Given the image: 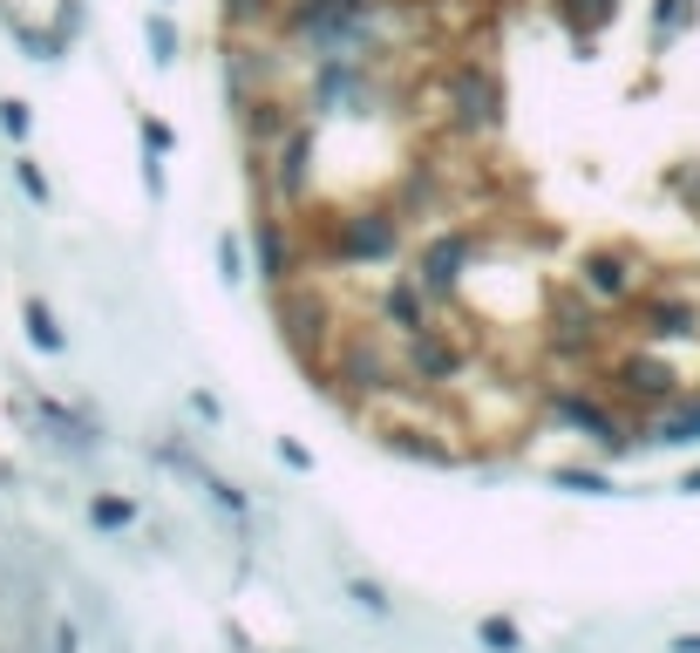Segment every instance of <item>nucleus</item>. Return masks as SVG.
Here are the masks:
<instances>
[{
  "label": "nucleus",
  "instance_id": "nucleus-20",
  "mask_svg": "<svg viewBox=\"0 0 700 653\" xmlns=\"http://www.w3.org/2000/svg\"><path fill=\"white\" fill-rule=\"evenodd\" d=\"M89 524H102V532H123V524H137V504H129V497H89Z\"/></svg>",
  "mask_w": 700,
  "mask_h": 653
},
{
  "label": "nucleus",
  "instance_id": "nucleus-8",
  "mask_svg": "<svg viewBox=\"0 0 700 653\" xmlns=\"http://www.w3.org/2000/svg\"><path fill=\"white\" fill-rule=\"evenodd\" d=\"M476 253H483V239L470 232V225H435V232L408 253V280L422 286L429 307H443V299L462 293V272H470Z\"/></svg>",
  "mask_w": 700,
  "mask_h": 653
},
{
  "label": "nucleus",
  "instance_id": "nucleus-30",
  "mask_svg": "<svg viewBox=\"0 0 700 653\" xmlns=\"http://www.w3.org/2000/svg\"><path fill=\"white\" fill-rule=\"evenodd\" d=\"M673 653H700V633H680V640H673Z\"/></svg>",
  "mask_w": 700,
  "mask_h": 653
},
{
  "label": "nucleus",
  "instance_id": "nucleus-11",
  "mask_svg": "<svg viewBox=\"0 0 700 653\" xmlns=\"http://www.w3.org/2000/svg\"><path fill=\"white\" fill-rule=\"evenodd\" d=\"M252 245H258V272H266V286H293L306 272V253H300L287 212H258L252 218Z\"/></svg>",
  "mask_w": 700,
  "mask_h": 653
},
{
  "label": "nucleus",
  "instance_id": "nucleus-5",
  "mask_svg": "<svg viewBox=\"0 0 700 653\" xmlns=\"http://www.w3.org/2000/svg\"><path fill=\"white\" fill-rule=\"evenodd\" d=\"M314 178H320V130L314 123H293L266 157H252V191L266 197V212H300L314 197Z\"/></svg>",
  "mask_w": 700,
  "mask_h": 653
},
{
  "label": "nucleus",
  "instance_id": "nucleus-29",
  "mask_svg": "<svg viewBox=\"0 0 700 653\" xmlns=\"http://www.w3.org/2000/svg\"><path fill=\"white\" fill-rule=\"evenodd\" d=\"M55 653H75V626H68V619L55 626Z\"/></svg>",
  "mask_w": 700,
  "mask_h": 653
},
{
  "label": "nucleus",
  "instance_id": "nucleus-3",
  "mask_svg": "<svg viewBox=\"0 0 700 653\" xmlns=\"http://www.w3.org/2000/svg\"><path fill=\"white\" fill-rule=\"evenodd\" d=\"M626 341H646V347H680V341H700V293L687 272H653L626 307L612 313Z\"/></svg>",
  "mask_w": 700,
  "mask_h": 653
},
{
  "label": "nucleus",
  "instance_id": "nucleus-12",
  "mask_svg": "<svg viewBox=\"0 0 700 653\" xmlns=\"http://www.w3.org/2000/svg\"><path fill=\"white\" fill-rule=\"evenodd\" d=\"M300 123V103L287 89H252V95H239V130H245V143H252V157H266V150L279 143Z\"/></svg>",
  "mask_w": 700,
  "mask_h": 653
},
{
  "label": "nucleus",
  "instance_id": "nucleus-22",
  "mask_svg": "<svg viewBox=\"0 0 700 653\" xmlns=\"http://www.w3.org/2000/svg\"><path fill=\"white\" fill-rule=\"evenodd\" d=\"M0 130H8L14 143H28V130H35V116H28V103H21V95H8V103H0Z\"/></svg>",
  "mask_w": 700,
  "mask_h": 653
},
{
  "label": "nucleus",
  "instance_id": "nucleus-14",
  "mask_svg": "<svg viewBox=\"0 0 700 653\" xmlns=\"http://www.w3.org/2000/svg\"><path fill=\"white\" fill-rule=\"evenodd\" d=\"M368 320H381L387 334H408V326L429 320V299H422V286H415L408 272H395V280H387V293H381V307H374Z\"/></svg>",
  "mask_w": 700,
  "mask_h": 653
},
{
  "label": "nucleus",
  "instance_id": "nucleus-25",
  "mask_svg": "<svg viewBox=\"0 0 700 653\" xmlns=\"http://www.w3.org/2000/svg\"><path fill=\"white\" fill-rule=\"evenodd\" d=\"M218 266H225V280H231V286H239V280H245V245H239V239H231V232L218 239Z\"/></svg>",
  "mask_w": 700,
  "mask_h": 653
},
{
  "label": "nucleus",
  "instance_id": "nucleus-4",
  "mask_svg": "<svg viewBox=\"0 0 700 653\" xmlns=\"http://www.w3.org/2000/svg\"><path fill=\"white\" fill-rule=\"evenodd\" d=\"M408 245V218L374 197V205H341L333 212V232H327V253H320V272H347V266H387L402 259Z\"/></svg>",
  "mask_w": 700,
  "mask_h": 653
},
{
  "label": "nucleus",
  "instance_id": "nucleus-27",
  "mask_svg": "<svg viewBox=\"0 0 700 653\" xmlns=\"http://www.w3.org/2000/svg\"><path fill=\"white\" fill-rule=\"evenodd\" d=\"M14 178H21V191H28L35 205H48V178H41V164H28V157H21V164H14Z\"/></svg>",
  "mask_w": 700,
  "mask_h": 653
},
{
  "label": "nucleus",
  "instance_id": "nucleus-10",
  "mask_svg": "<svg viewBox=\"0 0 700 653\" xmlns=\"http://www.w3.org/2000/svg\"><path fill=\"white\" fill-rule=\"evenodd\" d=\"M395 368L415 388H456V374L470 368V347H462L443 320H422V326H408V334H395Z\"/></svg>",
  "mask_w": 700,
  "mask_h": 653
},
{
  "label": "nucleus",
  "instance_id": "nucleus-9",
  "mask_svg": "<svg viewBox=\"0 0 700 653\" xmlns=\"http://www.w3.org/2000/svg\"><path fill=\"white\" fill-rule=\"evenodd\" d=\"M544 395V409H551L564 430H578V436H591L606 449V457H626V443H633V422L612 409V401L599 395V388H578V382H544L537 388Z\"/></svg>",
  "mask_w": 700,
  "mask_h": 653
},
{
  "label": "nucleus",
  "instance_id": "nucleus-24",
  "mask_svg": "<svg viewBox=\"0 0 700 653\" xmlns=\"http://www.w3.org/2000/svg\"><path fill=\"white\" fill-rule=\"evenodd\" d=\"M666 184H673V197H680V205H687V212L700 218V164H680V170H673Z\"/></svg>",
  "mask_w": 700,
  "mask_h": 653
},
{
  "label": "nucleus",
  "instance_id": "nucleus-13",
  "mask_svg": "<svg viewBox=\"0 0 700 653\" xmlns=\"http://www.w3.org/2000/svg\"><path fill=\"white\" fill-rule=\"evenodd\" d=\"M443 197H449L443 164H435V157H415V164L402 170V184H395V197H387V205H395L402 218H429L435 205H443Z\"/></svg>",
  "mask_w": 700,
  "mask_h": 653
},
{
  "label": "nucleus",
  "instance_id": "nucleus-31",
  "mask_svg": "<svg viewBox=\"0 0 700 653\" xmlns=\"http://www.w3.org/2000/svg\"><path fill=\"white\" fill-rule=\"evenodd\" d=\"M680 490H700V470H687V484H680Z\"/></svg>",
  "mask_w": 700,
  "mask_h": 653
},
{
  "label": "nucleus",
  "instance_id": "nucleus-1",
  "mask_svg": "<svg viewBox=\"0 0 700 653\" xmlns=\"http://www.w3.org/2000/svg\"><path fill=\"white\" fill-rule=\"evenodd\" d=\"M591 388H599L619 415L633 422V430H646L653 415H666L687 388V368L666 355V347H646V341H626V347H606V361L591 368Z\"/></svg>",
  "mask_w": 700,
  "mask_h": 653
},
{
  "label": "nucleus",
  "instance_id": "nucleus-28",
  "mask_svg": "<svg viewBox=\"0 0 700 653\" xmlns=\"http://www.w3.org/2000/svg\"><path fill=\"white\" fill-rule=\"evenodd\" d=\"M354 606H368V613H387V599H381V586H354Z\"/></svg>",
  "mask_w": 700,
  "mask_h": 653
},
{
  "label": "nucleus",
  "instance_id": "nucleus-17",
  "mask_svg": "<svg viewBox=\"0 0 700 653\" xmlns=\"http://www.w3.org/2000/svg\"><path fill=\"white\" fill-rule=\"evenodd\" d=\"M279 28V0H225V35H266Z\"/></svg>",
  "mask_w": 700,
  "mask_h": 653
},
{
  "label": "nucleus",
  "instance_id": "nucleus-21",
  "mask_svg": "<svg viewBox=\"0 0 700 653\" xmlns=\"http://www.w3.org/2000/svg\"><path fill=\"white\" fill-rule=\"evenodd\" d=\"M143 41H150V62H157V68L177 62V28H170V14H150V21H143Z\"/></svg>",
  "mask_w": 700,
  "mask_h": 653
},
{
  "label": "nucleus",
  "instance_id": "nucleus-19",
  "mask_svg": "<svg viewBox=\"0 0 700 653\" xmlns=\"http://www.w3.org/2000/svg\"><path fill=\"white\" fill-rule=\"evenodd\" d=\"M21 320H28V341L41 347V355H62V347H68V334H62V320H55V307H48V299H28V307H21Z\"/></svg>",
  "mask_w": 700,
  "mask_h": 653
},
{
  "label": "nucleus",
  "instance_id": "nucleus-15",
  "mask_svg": "<svg viewBox=\"0 0 700 653\" xmlns=\"http://www.w3.org/2000/svg\"><path fill=\"white\" fill-rule=\"evenodd\" d=\"M551 8H558V21H564L578 41H599L612 21L626 14V0H551Z\"/></svg>",
  "mask_w": 700,
  "mask_h": 653
},
{
  "label": "nucleus",
  "instance_id": "nucleus-26",
  "mask_svg": "<svg viewBox=\"0 0 700 653\" xmlns=\"http://www.w3.org/2000/svg\"><path fill=\"white\" fill-rule=\"evenodd\" d=\"M137 130H143V150H150V157H164V150H170V143H177V137H170V123H164V116H143V123H137Z\"/></svg>",
  "mask_w": 700,
  "mask_h": 653
},
{
  "label": "nucleus",
  "instance_id": "nucleus-23",
  "mask_svg": "<svg viewBox=\"0 0 700 653\" xmlns=\"http://www.w3.org/2000/svg\"><path fill=\"white\" fill-rule=\"evenodd\" d=\"M476 640H483V646H497V653H517V646H524L510 619H476Z\"/></svg>",
  "mask_w": 700,
  "mask_h": 653
},
{
  "label": "nucleus",
  "instance_id": "nucleus-6",
  "mask_svg": "<svg viewBox=\"0 0 700 653\" xmlns=\"http://www.w3.org/2000/svg\"><path fill=\"white\" fill-rule=\"evenodd\" d=\"M537 341H544V355H551L558 368H599L612 326H606V313L591 307L572 280H564V286H551V307H544Z\"/></svg>",
  "mask_w": 700,
  "mask_h": 653
},
{
  "label": "nucleus",
  "instance_id": "nucleus-2",
  "mask_svg": "<svg viewBox=\"0 0 700 653\" xmlns=\"http://www.w3.org/2000/svg\"><path fill=\"white\" fill-rule=\"evenodd\" d=\"M435 123L456 137V143H489L510 116V95H504V75L489 68L483 55H456L435 68Z\"/></svg>",
  "mask_w": 700,
  "mask_h": 653
},
{
  "label": "nucleus",
  "instance_id": "nucleus-16",
  "mask_svg": "<svg viewBox=\"0 0 700 653\" xmlns=\"http://www.w3.org/2000/svg\"><path fill=\"white\" fill-rule=\"evenodd\" d=\"M646 443H666V449H687V443H700V395H680L666 415H653V422H646Z\"/></svg>",
  "mask_w": 700,
  "mask_h": 653
},
{
  "label": "nucleus",
  "instance_id": "nucleus-18",
  "mask_svg": "<svg viewBox=\"0 0 700 653\" xmlns=\"http://www.w3.org/2000/svg\"><path fill=\"white\" fill-rule=\"evenodd\" d=\"M693 21H700V8H693V0H653V55H666V48H673V35H680V28H693Z\"/></svg>",
  "mask_w": 700,
  "mask_h": 653
},
{
  "label": "nucleus",
  "instance_id": "nucleus-7",
  "mask_svg": "<svg viewBox=\"0 0 700 653\" xmlns=\"http://www.w3.org/2000/svg\"><path fill=\"white\" fill-rule=\"evenodd\" d=\"M646 280H653V259H646L639 245H585L578 266H572V286H578L599 313H619Z\"/></svg>",
  "mask_w": 700,
  "mask_h": 653
}]
</instances>
